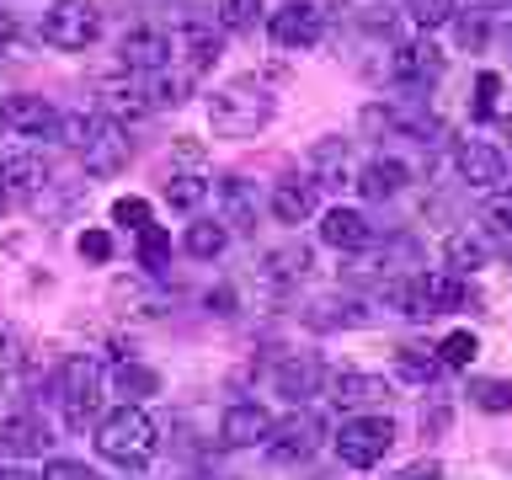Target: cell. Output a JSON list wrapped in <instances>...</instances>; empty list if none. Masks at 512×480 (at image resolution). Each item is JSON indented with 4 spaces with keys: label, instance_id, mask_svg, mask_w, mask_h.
I'll return each mask as SVG.
<instances>
[{
    "label": "cell",
    "instance_id": "obj_37",
    "mask_svg": "<svg viewBox=\"0 0 512 480\" xmlns=\"http://www.w3.org/2000/svg\"><path fill=\"white\" fill-rule=\"evenodd\" d=\"M166 262H171V235L160 230V224H150V230H139V267L160 272Z\"/></svg>",
    "mask_w": 512,
    "mask_h": 480
},
{
    "label": "cell",
    "instance_id": "obj_7",
    "mask_svg": "<svg viewBox=\"0 0 512 480\" xmlns=\"http://www.w3.org/2000/svg\"><path fill=\"white\" fill-rule=\"evenodd\" d=\"M272 43L278 48H294V54H304V48H315L320 38H326V11L315 6V0H288V6L272 11Z\"/></svg>",
    "mask_w": 512,
    "mask_h": 480
},
{
    "label": "cell",
    "instance_id": "obj_19",
    "mask_svg": "<svg viewBox=\"0 0 512 480\" xmlns=\"http://www.w3.org/2000/svg\"><path fill=\"white\" fill-rule=\"evenodd\" d=\"M48 443H54L48 438V422L32 411H16L0 422V448H6L11 459H38V454H48Z\"/></svg>",
    "mask_w": 512,
    "mask_h": 480
},
{
    "label": "cell",
    "instance_id": "obj_10",
    "mask_svg": "<svg viewBox=\"0 0 512 480\" xmlns=\"http://www.w3.org/2000/svg\"><path fill=\"white\" fill-rule=\"evenodd\" d=\"M118 59H123L128 75H160L176 59V43H171V32H160V27H134V32H123Z\"/></svg>",
    "mask_w": 512,
    "mask_h": 480
},
{
    "label": "cell",
    "instance_id": "obj_38",
    "mask_svg": "<svg viewBox=\"0 0 512 480\" xmlns=\"http://www.w3.org/2000/svg\"><path fill=\"white\" fill-rule=\"evenodd\" d=\"M187 91H192V75H166V70H160V75L150 80V102H155V107H182Z\"/></svg>",
    "mask_w": 512,
    "mask_h": 480
},
{
    "label": "cell",
    "instance_id": "obj_25",
    "mask_svg": "<svg viewBox=\"0 0 512 480\" xmlns=\"http://www.w3.org/2000/svg\"><path fill=\"white\" fill-rule=\"evenodd\" d=\"M310 182L315 187L352 182V144L347 139H315L310 144Z\"/></svg>",
    "mask_w": 512,
    "mask_h": 480
},
{
    "label": "cell",
    "instance_id": "obj_23",
    "mask_svg": "<svg viewBox=\"0 0 512 480\" xmlns=\"http://www.w3.org/2000/svg\"><path fill=\"white\" fill-rule=\"evenodd\" d=\"M299 320H304L310 331H347V326H363L368 310H363L358 299H347V294H320V299L304 304Z\"/></svg>",
    "mask_w": 512,
    "mask_h": 480
},
{
    "label": "cell",
    "instance_id": "obj_30",
    "mask_svg": "<svg viewBox=\"0 0 512 480\" xmlns=\"http://www.w3.org/2000/svg\"><path fill=\"white\" fill-rule=\"evenodd\" d=\"M182 246H187V256H198V262H214V256H224V246H230V230L214 219H198V224H187Z\"/></svg>",
    "mask_w": 512,
    "mask_h": 480
},
{
    "label": "cell",
    "instance_id": "obj_44",
    "mask_svg": "<svg viewBox=\"0 0 512 480\" xmlns=\"http://www.w3.org/2000/svg\"><path fill=\"white\" fill-rule=\"evenodd\" d=\"M496 91H502V80H496L491 70H486V75L475 80V118H486V112H491V102H496Z\"/></svg>",
    "mask_w": 512,
    "mask_h": 480
},
{
    "label": "cell",
    "instance_id": "obj_45",
    "mask_svg": "<svg viewBox=\"0 0 512 480\" xmlns=\"http://www.w3.org/2000/svg\"><path fill=\"white\" fill-rule=\"evenodd\" d=\"M16 48H22V22H16L11 11H0V59L16 54Z\"/></svg>",
    "mask_w": 512,
    "mask_h": 480
},
{
    "label": "cell",
    "instance_id": "obj_4",
    "mask_svg": "<svg viewBox=\"0 0 512 480\" xmlns=\"http://www.w3.org/2000/svg\"><path fill=\"white\" fill-rule=\"evenodd\" d=\"M43 43L48 48H64V54H80L102 38V6L96 0H54L43 11Z\"/></svg>",
    "mask_w": 512,
    "mask_h": 480
},
{
    "label": "cell",
    "instance_id": "obj_16",
    "mask_svg": "<svg viewBox=\"0 0 512 480\" xmlns=\"http://www.w3.org/2000/svg\"><path fill=\"white\" fill-rule=\"evenodd\" d=\"M267 208L278 224H304V219H315V208H320V187L310 176H283V182L272 187Z\"/></svg>",
    "mask_w": 512,
    "mask_h": 480
},
{
    "label": "cell",
    "instance_id": "obj_8",
    "mask_svg": "<svg viewBox=\"0 0 512 480\" xmlns=\"http://www.w3.org/2000/svg\"><path fill=\"white\" fill-rule=\"evenodd\" d=\"M443 70H448V54L427 38V32L390 48V80H400V86H432Z\"/></svg>",
    "mask_w": 512,
    "mask_h": 480
},
{
    "label": "cell",
    "instance_id": "obj_14",
    "mask_svg": "<svg viewBox=\"0 0 512 480\" xmlns=\"http://www.w3.org/2000/svg\"><path fill=\"white\" fill-rule=\"evenodd\" d=\"M102 112L112 123H139V118H150L155 102H150V86L134 75H112L102 80Z\"/></svg>",
    "mask_w": 512,
    "mask_h": 480
},
{
    "label": "cell",
    "instance_id": "obj_6",
    "mask_svg": "<svg viewBox=\"0 0 512 480\" xmlns=\"http://www.w3.org/2000/svg\"><path fill=\"white\" fill-rule=\"evenodd\" d=\"M320 448V416L310 411H294V416H283V422H272V432L262 438V454L272 464H299V459H310Z\"/></svg>",
    "mask_w": 512,
    "mask_h": 480
},
{
    "label": "cell",
    "instance_id": "obj_31",
    "mask_svg": "<svg viewBox=\"0 0 512 480\" xmlns=\"http://www.w3.org/2000/svg\"><path fill=\"white\" fill-rule=\"evenodd\" d=\"M203 198H208V182H203L198 171H176L171 182H166V203L182 208V214H192V208H198Z\"/></svg>",
    "mask_w": 512,
    "mask_h": 480
},
{
    "label": "cell",
    "instance_id": "obj_26",
    "mask_svg": "<svg viewBox=\"0 0 512 480\" xmlns=\"http://www.w3.org/2000/svg\"><path fill=\"white\" fill-rule=\"evenodd\" d=\"M406 182H411L406 160H395V155H374V160H368V166L358 171V182H352V187H358L368 203H384V198H395V192L406 187Z\"/></svg>",
    "mask_w": 512,
    "mask_h": 480
},
{
    "label": "cell",
    "instance_id": "obj_11",
    "mask_svg": "<svg viewBox=\"0 0 512 480\" xmlns=\"http://www.w3.org/2000/svg\"><path fill=\"white\" fill-rule=\"evenodd\" d=\"M0 128H11V134H22V139H54L59 134V107L43 102V96L16 91L0 102Z\"/></svg>",
    "mask_w": 512,
    "mask_h": 480
},
{
    "label": "cell",
    "instance_id": "obj_40",
    "mask_svg": "<svg viewBox=\"0 0 512 480\" xmlns=\"http://www.w3.org/2000/svg\"><path fill=\"white\" fill-rule=\"evenodd\" d=\"M256 11H262V0H219V27L246 32L256 22Z\"/></svg>",
    "mask_w": 512,
    "mask_h": 480
},
{
    "label": "cell",
    "instance_id": "obj_17",
    "mask_svg": "<svg viewBox=\"0 0 512 480\" xmlns=\"http://www.w3.org/2000/svg\"><path fill=\"white\" fill-rule=\"evenodd\" d=\"M171 43H176V59H182V75H203V70H214V59H219V32L214 27H203V22H182L171 32Z\"/></svg>",
    "mask_w": 512,
    "mask_h": 480
},
{
    "label": "cell",
    "instance_id": "obj_47",
    "mask_svg": "<svg viewBox=\"0 0 512 480\" xmlns=\"http://www.w3.org/2000/svg\"><path fill=\"white\" fill-rule=\"evenodd\" d=\"M443 427H448V406L438 400L432 411H422V432H443Z\"/></svg>",
    "mask_w": 512,
    "mask_h": 480
},
{
    "label": "cell",
    "instance_id": "obj_27",
    "mask_svg": "<svg viewBox=\"0 0 512 480\" xmlns=\"http://www.w3.org/2000/svg\"><path fill=\"white\" fill-rule=\"evenodd\" d=\"M272 384H278V395H288V400L304 406V400L320 390V363L304 358V352H288V358L278 363V374H272Z\"/></svg>",
    "mask_w": 512,
    "mask_h": 480
},
{
    "label": "cell",
    "instance_id": "obj_13",
    "mask_svg": "<svg viewBox=\"0 0 512 480\" xmlns=\"http://www.w3.org/2000/svg\"><path fill=\"white\" fill-rule=\"evenodd\" d=\"M128 155H134V144H128V128H123V123H112V118L96 123L91 144L80 150V160H86V171H91V176H118V171L128 166Z\"/></svg>",
    "mask_w": 512,
    "mask_h": 480
},
{
    "label": "cell",
    "instance_id": "obj_48",
    "mask_svg": "<svg viewBox=\"0 0 512 480\" xmlns=\"http://www.w3.org/2000/svg\"><path fill=\"white\" fill-rule=\"evenodd\" d=\"M459 38L470 48H480V43H486V22H459Z\"/></svg>",
    "mask_w": 512,
    "mask_h": 480
},
{
    "label": "cell",
    "instance_id": "obj_29",
    "mask_svg": "<svg viewBox=\"0 0 512 480\" xmlns=\"http://www.w3.org/2000/svg\"><path fill=\"white\" fill-rule=\"evenodd\" d=\"M443 256H448V267H454V272H475V267L491 262V240L470 235V230H454L443 240Z\"/></svg>",
    "mask_w": 512,
    "mask_h": 480
},
{
    "label": "cell",
    "instance_id": "obj_53",
    "mask_svg": "<svg viewBox=\"0 0 512 480\" xmlns=\"http://www.w3.org/2000/svg\"><path fill=\"white\" fill-rule=\"evenodd\" d=\"M507 267H512V240H507Z\"/></svg>",
    "mask_w": 512,
    "mask_h": 480
},
{
    "label": "cell",
    "instance_id": "obj_52",
    "mask_svg": "<svg viewBox=\"0 0 512 480\" xmlns=\"http://www.w3.org/2000/svg\"><path fill=\"white\" fill-rule=\"evenodd\" d=\"M6 198H11V192H6V187H0V208H6Z\"/></svg>",
    "mask_w": 512,
    "mask_h": 480
},
{
    "label": "cell",
    "instance_id": "obj_24",
    "mask_svg": "<svg viewBox=\"0 0 512 480\" xmlns=\"http://www.w3.org/2000/svg\"><path fill=\"white\" fill-rule=\"evenodd\" d=\"M395 395V384L384 374H336L331 379V400L347 411H368V406H384Z\"/></svg>",
    "mask_w": 512,
    "mask_h": 480
},
{
    "label": "cell",
    "instance_id": "obj_43",
    "mask_svg": "<svg viewBox=\"0 0 512 480\" xmlns=\"http://www.w3.org/2000/svg\"><path fill=\"white\" fill-rule=\"evenodd\" d=\"M80 256H86V262H112V235L107 230H86L80 235Z\"/></svg>",
    "mask_w": 512,
    "mask_h": 480
},
{
    "label": "cell",
    "instance_id": "obj_15",
    "mask_svg": "<svg viewBox=\"0 0 512 480\" xmlns=\"http://www.w3.org/2000/svg\"><path fill=\"white\" fill-rule=\"evenodd\" d=\"M267 432H272V416H267V406H256V400H235V406L219 416V443L224 448H256Z\"/></svg>",
    "mask_w": 512,
    "mask_h": 480
},
{
    "label": "cell",
    "instance_id": "obj_20",
    "mask_svg": "<svg viewBox=\"0 0 512 480\" xmlns=\"http://www.w3.org/2000/svg\"><path fill=\"white\" fill-rule=\"evenodd\" d=\"M0 187H6L11 198H38V192L48 187V160L32 155V150L0 155Z\"/></svg>",
    "mask_w": 512,
    "mask_h": 480
},
{
    "label": "cell",
    "instance_id": "obj_9",
    "mask_svg": "<svg viewBox=\"0 0 512 480\" xmlns=\"http://www.w3.org/2000/svg\"><path fill=\"white\" fill-rule=\"evenodd\" d=\"M464 278L459 272H416L411 278V320H432V315H448V310H459L464 304Z\"/></svg>",
    "mask_w": 512,
    "mask_h": 480
},
{
    "label": "cell",
    "instance_id": "obj_46",
    "mask_svg": "<svg viewBox=\"0 0 512 480\" xmlns=\"http://www.w3.org/2000/svg\"><path fill=\"white\" fill-rule=\"evenodd\" d=\"M438 475H443L438 459H416V464H406V470H400L395 480H438Z\"/></svg>",
    "mask_w": 512,
    "mask_h": 480
},
{
    "label": "cell",
    "instance_id": "obj_32",
    "mask_svg": "<svg viewBox=\"0 0 512 480\" xmlns=\"http://www.w3.org/2000/svg\"><path fill=\"white\" fill-rule=\"evenodd\" d=\"M480 224H486V235L496 240H512V187H496L486 208H480Z\"/></svg>",
    "mask_w": 512,
    "mask_h": 480
},
{
    "label": "cell",
    "instance_id": "obj_49",
    "mask_svg": "<svg viewBox=\"0 0 512 480\" xmlns=\"http://www.w3.org/2000/svg\"><path fill=\"white\" fill-rule=\"evenodd\" d=\"M208 310H219V315H235V294H230V288H219V294H208Z\"/></svg>",
    "mask_w": 512,
    "mask_h": 480
},
{
    "label": "cell",
    "instance_id": "obj_2",
    "mask_svg": "<svg viewBox=\"0 0 512 480\" xmlns=\"http://www.w3.org/2000/svg\"><path fill=\"white\" fill-rule=\"evenodd\" d=\"M96 454L112 464H144L155 454V422L139 406H118L96 422Z\"/></svg>",
    "mask_w": 512,
    "mask_h": 480
},
{
    "label": "cell",
    "instance_id": "obj_54",
    "mask_svg": "<svg viewBox=\"0 0 512 480\" xmlns=\"http://www.w3.org/2000/svg\"><path fill=\"white\" fill-rule=\"evenodd\" d=\"M0 384H6V374H0Z\"/></svg>",
    "mask_w": 512,
    "mask_h": 480
},
{
    "label": "cell",
    "instance_id": "obj_50",
    "mask_svg": "<svg viewBox=\"0 0 512 480\" xmlns=\"http://www.w3.org/2000/svg\"><path fill=\"white\" fill-rule=\"evenodd\" d=\"M0 480H43V475H32L27 464H6V470H0Z\"/></svg>",
    "mask_w": 512,
    "mask_h": 480
},
{
    "label": "cell",
    "instance_id": "obj_22",
    "mask_svg": "<svg viewBox=\"0 0 512 480\" xmlns=\"http://www.w3.org/2000/svg\"><path fill=\"white\" fill-rule=\"evenodd\" d=\"M320 240H326L331 251H368V246H374V224H368L358 208H326V219H320Z\"/></svg>",
    "mask_w": 512,
    "mask_h": 480
},
{
    "label": "cell",
    "instance_id": "obj_42",
    "mask_svg": "<svg viewBox=\"0 0 512 480\" xmlns=\"http://www.w3.org/2000/svg\"><path fill=\"white\" fill-rule=\"evenodd\" d=\"M43 480H102V475H96L91 464H80V459H54L43 470Z\"/></svg>",
    "mask_w": 512,
    "mask_h": 480
},
{
    "label": "cell",
    "instance_id": "obj_5",
    "mask_svg": "<svg viewBox=\"0 0 512 480\" xmlns=\"http://www.w3.org/2000/svg\"><path fill=\"white\" fill-rule=\"evenodd\" d=\"M390 443H395L390 416H352V422H342V432H336V454H342V464H352V470L379 464L390 454Z\"/></svg>",
    "mask_w": 512,
    "mask_h": 480
},
{
    "label": "cell",
    "instance_id": "obj_55",
    "mask_svg": "<svg viewBox=\"0 0 512 480\" xmlns=\"http://www.w3.org/2000/svg\"><path fill=\"white\" fill-rule=\"evenodd\" d=\"M486 6H496V0H486Z\"/></svg>",
    "mask_w": 512,
    "mask_h": 480
},
{
    "label": "cell",
    "instance_id": "obj_21",
    "mask_svg": "<svg viewBox=\"0 0 512 480\" xmlns=\"http://www.w3.org/2000/svg\"><path fill=\"white\" fill-rule=\"evenodd\" d=\"M219 224L230 235H251L256 230V187L246 176H224L219 182Z\"/></svg>",
    "mask_w": 512,
    "mask_h": 480
},
{
    "label": "cell",
    "instance_id": "obj_1",
    "mask_svg": "<svg viewBox=\"0 0 512 480\" xmlns=\"http://www.w3.org/2000/svg\"><path fill=\"white\" fill-rule=\"evenodd\" d=\"M272 123V96L256 80H230L208 96V128L219 139H251Z\"/></svg>",
    "mask_w": 512,
    "mask_h": 480
},
{
    "label": "cell",
    "instance_id": "obj_41",
    "mask_svg": "<svg viewBox=\"0 0 512 480\" xmlns=\"http://www.w3.org/2000/svg\"><path fill=\"white\" fill-rule=\"evenodd\" d=\"M112 224H128V230H150V203L144 198H118L112 203Z\"/></svg>",
    "mask_w": 512,
    "mask_h": 480
},
{
    "label": "cell",
    "instance_id": "obj_34",
    "mask_svg": "<svg viewBox=\"0 0 512 480\" xmlns=\"http://www.w3.org/2000/svg\"><path fill=\"white\" fill-rule=\"evenodd\" d=\"M395 368H400V374H406L411 384H432L443 363L432 358V352H422V347H400V352H395Z\"/></svg>",
    "mask_w": 512,
    "mask_h": 480
},
{
    "label": "cell",
    "instance_id": "obj_51",
    "mask_svg": "<svg viewBox=\"0 0 512 480\" xmlns=\"http://www.w3.org/2000/svg\"><path fill=\"white\" fill-rule=\"evenodd\" d=\"M496 134H502V144L512 150V112H507V118H496Z\"/></svg>",
    "mask_w": 512,
    "mask_h": 480
},
{
    "label": "cell",
    "instance_id": "obj_18",
    "mask_svg": "<svg viewBox=\"0 0 512 480\" xmlns=\"http://www.w3.org/2000/svg\"><path fill=\"white\" fill-rule=\"evenodd\" d=\"M310 267H315L310 246H278V251H267V256H262L256 278H262L272 294H288V288H294L299 278H310Z\"/></svg>",
    "mask_w": 512,
    "mask_h": 480
},
{
    "label": "cell",
    "instance_id": "obj_12",
    "mask_svg": "<svg viewBox=\"0 0 512 480\" xmlns=\"http://www.w3.org/2000/svg\"><path fill=\"white\" fill-rule=\"evenodd\" d=\"M454 166H459V182H470L475 192H496L507 182V155L486 139H464L454 150Z\"/></svg>",
    "mask_w": 512,
    "mask_h": 480
},
{
    "label": "cell",
    "instance_id": "obj_28",
    "mask_svg": "<svg viewBox=\"0 0 512 480\" xmlns=\"http://www.w3.org/2000/svg\"><path fill=\"white\" fill-rule=\"evenodd\" d=\"M112 384H118L123 406H139V400L160 395V374H155L150 363H134V358H123V363H118V374H112Z\"/></svg>",
    "mask_w": 512,
    "mask_h": 480
},
{
    "label": "cell",
    "instance_id": "obj_35",
    "mask_svg": "<svg viewBox=\"0 0 512 480\" xmlns=\"http://www.w3.org/2000/svg\"><path fill=\"white\" fill-rule=\"evenodd\" d=\"M475 352H480V342H475L470 331H448L443 342H438V363H443V368H470Z\"/></svg>",
    "mask_w": 512,
    "mask_h": 480
},
{
    "label": "cell",
    "instance_id": "obj_36",
    "mask_svg": "<svg viewBox=\"0 0 512 480\" xmlns=\"http://www.w3.org/2000/svg\"><path fill=\"white\" fill-rule=\"evenodd\" d=\"M454 0H406V16H411V22L416 27H422V32H432V27H448V22H454Z\"/></svg>",
    "mask_w": 512,
    "mask_h": 480
},
{
    "label": "cell",
    "instance_id": "obj_3",
    "mask_svg": "<svg viewBox=\"0 0 512 480\" xmlns=\"http://www.w3.org/2000/svg\"><path fill=\"white\" fill-rule=\"evenodd\" d=\"M54 395H59V411L64 422L75 432L96 422V411H102V363L91 358V352H75V358H64L59 379H54Z\"/></svg>",
    "mask_w": 512,
    "mask_h": 480
},
{
    "label": "cell",
    "instance_id": "obj_39",
    "mask_svg": "<svg viewBox=\"0 0 512 480\" xmlns=\"http://www.w3.org/2000/svg\"><path fill=\"white\" fill-rule=\"evenodd\" d=\"M475 406L480 411H512V379H480L475 384Z\"/></svg>",
    "mask_w": 512,
    "mask_h": 480
},
{
    "label": "cell",
    "instance_id": "obj_33",
    "mask_svg": "<svg viewBox=\"0 0 512 480\" xmlns=\"http://www.w3.org/2000/svg\"><path fill=\"white\" fill-rule=\"evenodd\" d=\"M96 123H102V118H96V112H59V144H70V150H86V144H91V134H96Z\"/></svg>",
    "mask_w": 512,
    "mask_h": 480
}]
</instances>
